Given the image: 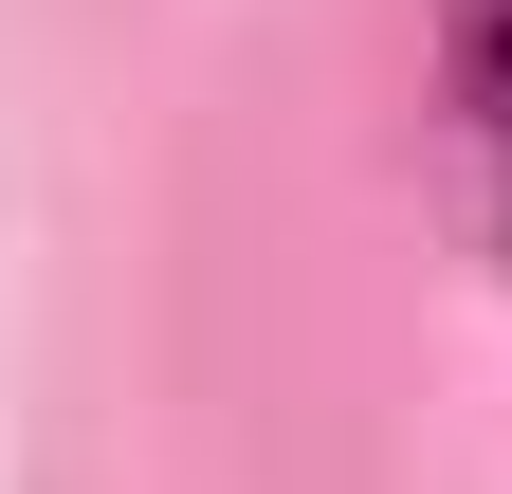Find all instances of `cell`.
Returning <instances> with one entry per match:
<instances>
[{"label":"cell","instance_id":"cell-1","mask_svg":"<svg viewBox=\"0 0 512 494\" xmlns=\"http://www.w3.org/2000/svg\"><path fill=\"white\" fill-rule=\"evenodd\" d=\"M458 110H476L494 165H512V0H458Z\"/></svg>","mask_w":512,"mask_h":494}]
</instances>
